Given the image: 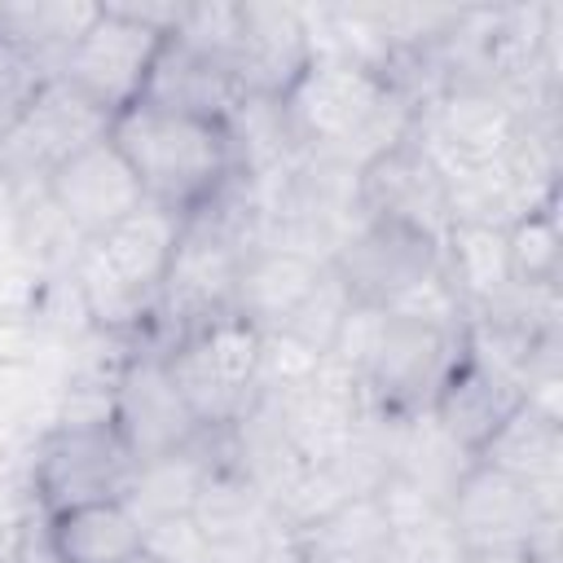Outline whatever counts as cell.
I'll return each instance as SVG.
<instances>
[{
	"mask_svg": "<svg viewBox=\"0 0 563 563\" xmlns=\"http://www.w3.org/2000/svg\"><path fill=\"white\" fill-rule=\"evenodd\" d=\"M356 216L396 220L440 242L449 238L453 229L449 176L418 132L400 136L356 172Z\"/></svg>",
	"mask_w": 563,
	"mask_h": 563,
	"instance_id": "cell-10",
	"label": "cell"
},
{
	"mask_svg": "<svg viewBox=\"0 0 563 563\" xmlns=\"http://www.w3.org/2000/svg\"><path fill=\"white\" fill-rule=\"evenodd\" d=\"M0 198H4V194H0Z\"/></svg>",
	"mask_w": 563,
	"mask_h": 563,
	"instance_id": "cell-28",
	"label": "cell"
},
{
	"mask_svg": "<svg viewBox=\"0 0 563 563\" xmlns=\"http://www.w3.org/2000/svg\"><path fill=\"white\" fill-rule=\"evenodd\" d=\"M286 532L299 550V563H387L391 515L383 497H356Z\"/></svg>",
	"mask_w": 563,
	"mask_h": 563,
	"instance_id": "cell-18",
	"label": "cell"
},
{
	"mask_svg": "<svg viewBox=\"0 0 563 563\" xmlns=\"http://www.w3.org/2000/svg\"><path fill=\"white\" fill-rule=\"evenodd\" d=\"M110 141L141 180L145 202L189 216L233 172V145L224 123L172 114L158 106H128L110 119Z\"/></svg>",
	"mask_w": 563,
	"mask_h": 563,
	"instance_id": "cell-4",
	"label": "cell"
},
{
	"mask_svg": "<svg viewBox=\"0 0 563 563\" xmlns=\"http://www.w3.org/2000/svg\"><path fill=\"white\" fill-rule=\"evenodd\" d=\"M44 523L62 563H132L145 550V523L123 497L70 506L62 515H44Z\"/></svg>",
	"mask_w": 563,
	"mask_h": 563,
	"instance_id": "cell-20",
	"label": "cell"
},
{
	"mask_svg": "<svg viewBox=\"0 0 563 563\" xmlns=\"http://www.w3.org/2000/svg\"><path fill=\"white\" fill-rule=\"evenodd\" d=\"M136 475V457L114 422H53L31 457V510L62 515L88 501H119Z\"/></svg>",
	"mask_w": 563,
	"mask_h": 563,
	"instance_id": "cell-7",
	"label": "cell"
},
{
	"mask_svg": "<svg viewBox=\"0 0 563 563\" xmlns=\"http://www.w3.org/2000/svg\"><path fill=\"white\" fill-rule=\"evenodd\" d=\"M330 260L260 238V246L246 255L242 277H238V295H233V312L246 317L255 330H264V339L282 325V317L312 290V282L321 277Z\"/></svg>",
	"mask_w": 563,
	"mask_h": 563,
	"instance_id": "cell-17",
	"label": "cell"
},
{
	"mask_svg": "<svg viewBox=\"0 0 563 563\" xmlns=\"http://www.w3.org/2000/svg\"><path fill=\"white\" fill-rule=\"evenodd\" d=\"M92 18H97V4L18 0V4H0V40H9L13 48H22L26 57H35L40 66L57 75L66 53L75 48V40L88 31Z\"/></svg>",
	"mask_w": 563,
	"mask_h": 563,
	"instance_id": "cell-21",
	"label": "cell"
},
{
	"mask_svg": "<svg viewBox=\"0 0 563 563\" xmlns=\"http://www.w3.org/2000/svg\"><path fill=\"white\" fill-rule=\"evenodd\" d=\"M462 541L444 510H400L391 515L387 563H462Z\"/></svg>",
	"mask_w": 563,
	"mask_h": 563,
	"instance_id": "cell-23",
	"label": "cell"
},
{
	"mask_svg": "<svg viewBox=\"0 0 563 563\" xmlns=\"http://www.w3.org/2000/svg\"><path fill=\"white\" fill-rule=\"evenodd\" d=\"M462 563H532V559L515 554V550H466Z\"/></svg>",
	"mask_w": 563,
	"mask_h": 563,
	"instance_id": "cell-26",
	"label": "cell"
},
{
	"mask_svg": "<svg viewBox=\"0 0 563 563\" xmlns=\"http://www.w3.org/2000/svg\"><path fill=\"white\" fill-rule=\"evenodd\" d=\"M110 132V114L79 97L70 84L48 79L26 114L0 136V194L26 198L48 185V176L84 145Z\"/></svg>",
	"mask_w": 563,
	"mask_h": 563,
	"instance_id": "cell-8",
	"label": "cell"
},
{
	"mask_svg": "<svg viewBox=\"0 0 563 563\" xmlns=\"http://www.w3.org/2000/svg\"><path fill=\"white\" fill-rule=\"evenodd\" d=\"M158 44H163V35H154L150 26L114 13L110 4H97V18L66 53L57 79L70 84L79 97H88L97 110H106L114 119L119 110L141 101V88H145Z\"/></svg>",
	"mask_w": 563,
	"mask_h": 563,
	"instance_id": "cell-12",
	"label": "cell"
},
{
	"mask_svg": "<svg viewBox=\"0 0 563 563\" xmlns=\"http://www.w3.org/2000/svg\"><path fill=\"white\" fill-rule=\"evenodd\" d=\"M317 48H321V26L312 9L238 0L233 75L246 97L286 101L290 88L308 75Z\"/></svg>",
	"mask_w": 563,
	"mask_h": 563,
	"instance_id": "cell-13",
	"label": "cell"
},
{
	"mask_svg": "<svg viewBox=\"0 0 563 563\" xmlns=\"http://www.w3.org/2000/svg\"><path fill=\"white\" fill-rule=\"evenodd\" d=\"M462 550H515L523 554L532 545V537L559 519V501L541 497L532 484L488 466V462H471L462 471V479L449 493L444 506Z\"/></svg>",
	"mask_w": 563,
	"mask_h": 563,
	"instance_id": "cell-11",
	"label": "cell"
},
{
	"mask_svg": "<svg viewBox=\"0 0 563 563\" xmlns=\"http://www.w3.org/2000/svg\"><path fill=\"white\" fill-rule=\"evenodd\" d=\"M145 106L172 110V114H189V119H207V123H229L233 110L246 101L238 75L229 62L167 35L154 53V66L145 75L141 88Z\"/></svg>",
	"mask_w": 563,
	"mask_h": 563,
	"instance_id": "cell-15",
	"label": "cell"
},
{
	"mask_svg": "<svg viewBox=\"0 0 563 563\" xmlns=\"http://www.w3.org/2000/svg\"><path fill=\"white\" fill-rule=\"evenodd\" d=\"M260 563H299V550H295V541H290V532H286V528L268 541V550H264V559H260Z\"/></svg>",
	"mask_w": 563,
	"mask_h": 563,
	"instance_id": "cell-25",
	"label": "cell"
},
{
	"mask_svg": "<svg viewBox=\"0 0 563 563\" xmlns=\"http://www.w3.org/2000/svg\"><path fill=\"white\" fill-rule=\"evenodd\" d=\"M475 462H488L523 484H532L541 497L559 501V488H563V422L559 413L523 400L506 427L479 449Z\"/></svg>",
	"mask_w": 563,
	"mask_h": 563,
	"instance_id": "cell-19",
	"label": "cell"
},
{
	"mask_svg": "<svg viewBox=\"0 0 563 563\" xmlns=\"http://www.w3.org/2000/svg\"><path fill=\"white\" fill-rule=\"evenodd\" d=\"M132 563H167V559H158V554H150V550H141Z\"/></svg>",
	"mask_w": 563,
	"mask_h": 563,
	"instance_id": "cell-27",
	"label": "cell"
},
{
	"mask_svg": "<svg viewBox=\"0 0 563 563\" xmlns=\"http://www.w3.org/2000/svg\"><path fill=\"white\" fill-rule=\"evenodd\" d=\"M466 312L457 303L422 308H352L343 339L330 361H339L369 413L418 418L431 413L440 387L466 356Z\"/></svg>",
	"mask_w": 563,
	"mask_h": 563,
	"instance_id": "cell-1",
	"label": "cell"
},
{
	"mask_svg": "<svg viewBox=\"0 0 563 563\" xmlns=\"http://www.w3.org/2000/svg\"><path fill=\"white\" fill-rule=\"evenodd\" d=\"M44 194L53 198V207L66 216V224L92 242L106 229H114L119 220H128L132 211L145 207L141 180L132 176L128 158L114 150L110 132L92 145H84L79 154H70L44 185Z\"/></svg>",
	"mask_w": 563,
	"mask_h": 563,
	"instance_id": "cell-14",
	"label": "cell"
},
{
	"mask_svg": "<svg viewBox=\"0 0 563 563\" xmlns=\"http://www.w3.org/2000/svg\"><path fill=\"white\" fill-rule=\"evenodd\" d=\"M330 268L343 282L347 299L369 312L457 303L444 277V242L396 220L356 216L334 242Z\"/></svg>",
	"mask_w": 563,
	"mask_h": 563,
	"instance_id": "cell-5",
	"label": "cell"
},
{
	"mask_svg": "<svg viewBox=\"0 0 563 563\" xmlns=\"http://www.w3.org/2000/svg\"><path fill=\"white\" fill-rule=\"evenodd\" d=\"M48 79H57L48 66H40L35 57H26L9 40H0V136L26 114V106L40 97V88Z\"/></svg>",
	"mask_w": 563,
	"mask_h": 563,
	"instance_id": "cell-24",
	"label": "cell"
},
{
	"mask_svg": "<svg viewBox=\"0 0 563 563\" xmlns=\"http://www.w3.org/2000/svg\"><path fill=\"white\" fill-rule=\"evenodd\" d=\"M559 198L541 202L537 211L519 216L506 229V273L519 286H559Z\"/></svg>",
	"mask_w": 563,
	"mask_h": 563,
	"instance_id": "cell-22",
	"label": "cell"
},
{
	"mask_svg": "<svg viewBox=\"0 0 563 563\" xmlns=\"http://www.w3.org/2000/svg\"><path fill=\"white\" fill-rule=\"evenodd\" d=\"M523 387L497 369L488 356L471 352L457 361V369L449 374V383L440 387L435 405H431V422L466 453V457H479V449L506 427V418L523 405Z\"/></svg>",
	"mask_w": 563,
	"mask_h": 563,
	"instance_id": "cell-16",
	"label": "cell"
},
{
	"mask_svg": "<svg viewBox=\"0 0 563 563\" xmlns=\"http://www.w3.org/2000/svg\"><path fill=\"white\" fill-rule=\"evenodd\" d=\"M180 220L185 216L145 202L101 238L84 242L70 268V282L84 317L106 339H132L150 325L176 238H180Z\"/></svg>",
	"mask_w": 563,
	"mask_h": 563,
	"instance_id": "cell-3",
	"label": "cell"
},
{
	"mask_svg": "<svg viewBox=\"0 0 563 563\" xmlns=\"http://www.w3.org/2000/svg\"><path fill=\"white\" fill-rule=\"evenodd\" d=\"M110 422H114L119 440L128 444V453L136 457V466L185 449L202 431L194 422L185 396L172 383L167 352L145 343L141 334H132L128 347H123V361H119V374H114Z\"/></svg>",
	"mask_w": 563,
	"mask_h": 563,
	"instance_id": "cell-9",
	"label": "cell"
},
{
	"mask_svg": "<svg viewBox=\"0 0 563 563\" xmlns=\"http://www.w3.org/2000/svg\"><path fill=\"white\" fill-rule=\"evenodd\" d=\"M303 154L347 163L361 172L374 154L413 132L418 110L405 92L391 88L383 70L356 62L330 44L317 48L308 75L282 101Z\"/></svg>",
	"mask_w": 563,
	"mask_h": 563,
	"instance_id": "cell-2",
	"label": "cell"
},
{
	"mask_svg": "<svg viewBox=\"0 0 563 563\" xmlns=\"http://www.w3.org/2000/svg\"><path fill=\"white\" fill-rule=\"evenodd\" d=\"M167 369L202 431H229L260 400L268 378V339L229 312L167 347Z\"/></svg>",
	"mask_w": 563,
	"mask_h": 563,
	"instance_id": "cell-6",
	"label": "cell"
}]
</instances>
